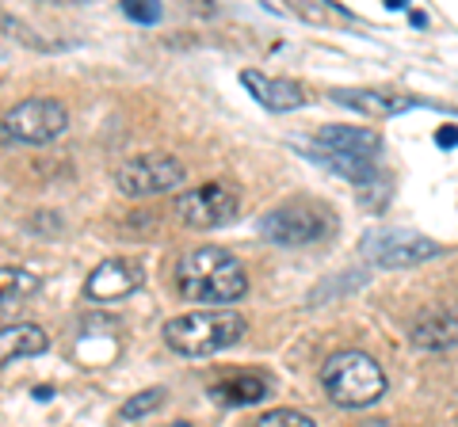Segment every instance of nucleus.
<instances>
[{"label": "nucleus", "instance_id": "1", "mask_svg": "<svg viewBox=\"0 0 458 427\" xmlns=\"http://www.w3.org/2000/svg\"><path fill=\"white\" fill-rule=\"evenodd\" d=\"M176 290L199 306H233L249 294V272L229 248L199 245L176 260Z\"/></svg>", "mask_w": 458, "mask_h": 427}, {"label": "nucleus", "instance_id": "2", "mask_svg": "<svg viewBox=\"0 0 458 427\" xmlns=\"http://www.w3.org/2000/svg\"><path fill=\"white\" fill-rule=\"evenodd\" d=\"M321 386L328 393V401L336 408H370L378 405L386 389H390V378L378 359H370L367 351L344 347L333 351L321 366Z\"/></svg>", "mask_w": 458, "mask_h": 427}, {"label": "nucleus", "instance_id": "3", "mask_svg": "<svg viewBox=\"0 0 458 427\" xmlns=\"http://www.w3.org/2000/svg\"><path fill=\"white\" fill-rule=\"evenodd\" d=\"M165 344L176 355L188 359H207L225 347H233L245 336V317L237 309H203V313H183L165 324Z\"/></svg>", "mask_w": 458, "mask_h": 427}, {"label": "nucleus", "instance_id": "4", "mask_svg": "<svg viewBox=\"0 0 458 427\" xmlns=\"http://www.w3.org/2000/svg\"><path fill=\"white\" fill-rule=\"evenodd\" d=\"M65 126H69V111L57 104V99L35 96V99H23V104L4 111L0 138L16 141V146H47V141L65 134Z\"/></svg>", "mask_w": 458, "mask_h": 427}, {"label": "nucleus", "instance_id": "5", "mask_svg": "<svg viewBox=\"0 0 458 427\" xmlns=\"http://www.w3.org/2000/svg\"><path fill=\"white\" fill-rule=\"evenodd\" d=\"M188 168H183L176 156L168 153H141L131 156L114 168V188H119L126 198H153V195H165V191H176Z\"/></svg>", "mask_w": 458, "mask_h": 427}, {"label": "nucleus", "instance_id": "6", "mask_svg": "<svg viewBox=\"0 0 458 427\" xmlns=\"http://www.w3.org/2000/svg\"><path fill=\"white\" fill-rule=\"evenodd\" d=\"M172 214L188 225V230H222V225L237 222L241 198L229 183H203V188L180 191L172 198Z\"/></svg>", "mask_w": 458, "mask_h": 427}, {"label": "nucleus", "instance_id": "7", "mask_svg": "<svg viewBox=\"0 0 458 427\" xmlns=\"http://www.w3.org/2000/svg\"><path fill=\"white\" fill-rule=\"evenodd\" d=\"M328 214L310 206V203H286L267 210L260 218V237L271 240L279 248H306V245H318L321 237H328Z\"/></svg>", "mask_w": 458, "mask_h": 427}, {"label": "nucleus", "instance_id": "8", "mask_svg": "<svg viewBox=\"0 0 458 427\" xmlns=\"http://www.w3.org/2000/svg\"><path fill=\"white\" fill-rule=\"evenodd\" d=\"M360 248L375 267H417L443 255L439 240L412 230H370Z\"/></svg>", "mask_w": 458, "mask_h": 427}, {"label": "nucleus", "instance_id": "9", "mask_svg": "<svg viewBox=\"0 0 458 427\" xmlns=\"http://www.w3.org/2000/svg\"><path fill=\"white\" fill-rule=\"evenodd\" d=\"M141 282H146V272H141L138 260H126V255H111L96 267L84 282V294L92 297V302H119V297L134 294Z\"/></svg>", "mask_w": 458, "mask_h": 427}, {"label": "nucleus", "instance_id": "10", "mask_svg": "<svg viewBox=\"0 0 458 427\" xmlns=\"http://www.w3.org/2000/svg\"><path fill=\"white\" fill-rule=\"evenodd\" d=\"M412 347L424 351H451L458 347V306H436L424 309L409 329Z\"/></svg>", "mask_w": 458, "mask_h": 427}, {"label": "nucleus", "instance_id": "11", "mask_svg": "<svg viewBox=\"0 0 458 427\" xmlns=\"http://www.w3.org/2000/svg\"><path fill=\"white\" fill-rule=\"evenodd\" d=\"M241 84H245L267 111H298L306 104V88L291 77H267V73H256V69H245Z\"/></svg>", "mask_w": 458, "mask_h": 427}, {"label": "nucleus", "instance_id": "12", "mask_svg": "<svg viewBox=\"0 0 458 427\" xmlns=\"http://www.w3.org/2000/svg\"><path fill=\"white\" fill-rule=\"evenodd\" d=\"M333 99L340 107H352L367 119H394L412 107V96H394V92H375V88H336Z\"/></svg>", "mask_w": 458, "mask_h": 427}, {"label": "nucleus", "instance_id": "13", "mask_svg": "<svg viewBox=\"0 0 458 427\" xmlns=\"http://www.w3.org/2000/svg\"><path fill=\"white\" fill-rule=\"evenodd\" d=\"M318 146L333 149V153L360 156V161H375V164L382 156V138L375 130H363V126H325L318 134Z\"/></svg>", "mask_w": 458, "mask_h": 427}, {"label": "nucleus", "instance_id": "14", "mask_svg": "<svg viewBox=\"0 0 458 427\" xmlns=\"http://www.w3.org/2000/svg\"><path fill=\"white\" fill-rule=\"evenodd\" d=\"M267 393H271V381L264 374H252V370H241V374H229L225 381H214L210 386V397L225 408L256 405V401H264Z\"/></svg>", "mask_w": 458, "mask_h": 427}, {"label": "nucleus", "instance_id": "15", "mask_svg": "<svg viewBox=\"0 0 458 427\" xmlns=\"http://www.w3.org/2000/svg\"><path fill=\"white\" fill-rule=\"evenodd\" d=\"M50 347V336L47 329H38V324H4L0 329V366H12L16 359H35Z\"/></svg>", "mask_w": 458, "mask_h": 427}, {"label": "nucleus", "instance_id": "16", "mask_svg": "<svg viewBox=\"0 0 458 427\" xmlns=\"http://www.w3.org/2000/svg\"><path fill=\"white\" fill-rule=\"evenodd\" d=\"M313 161L325 164V168H333V172H340L344 180H352L360 191H370V188H378V164L375 161H360V156H348V153H333V149H321V146H302Z\"/></svg>", "mask_w": 458, "mask_h": 427}, {"label": "nucleus", "instance_id": "17", "mask_svg": "<svg viewBox=\"0 0 458 427\" xmlns=\"http://www.w3.org/2000/svg\"><path fill=\"white\" fill-rule=\"evenodd\" d=\"M38 290V279L23 267H0V306L20 302V297H31Z\"/></svg>", "mask_w": 458, "mask_h": 427}, {"label": "nucleus", "instance_id": "18", "mask_svg": "<svg viewBox=\"0 0 458 427\" xmlns=\"http://www.w3.org/2000/svg\"><path fill=\"white\" fill-rule=\"evenodd\" d=\"M165 397H168V389H161V386L141 389V393H134L131 401L119 408V416H123V420H141V416H149V412L161 408V405H165Z\"/></svg>", "mask_w": 458, "mask_h": 427}, {"label": "nucleus", "instance_id": "19", "mask_svg": "<svg viewBox=\"0 0 458 427\" xmlns=\"http://www.w3.org/2000/svg\"><path fill=\"white\" fill-rule=\"evenodd\" d=\"M256 427H318L306 412H298V408H271L260 416V423Z\"/></svg>", "mask_w": 458, "mask_h": 427}, {"label": "nucleus", "instance_id": "20", "mask_svg": "<svg viewBox=\"0 0 458 427\" xmlns=\"http://www.w3.org/2000/svg\"><path fill=\"white\" fill-rule=\"evenodd\" d=\"M123 12L131 20H138V23H157V20H161V4H153V0H141V4H138V0H126Z\"/></svg>", "mask_w": 458, "mask_h": 427}, {"label": "nucleus", "instance_id": "21", "mask_svg": "<svg viewBox=\"0 0 458 427\" xmlns=\"http://www.w3.org/2000/svg\"><path fill=\"white\" fill-rule=\"evenodd\" d=\"M436 141H439V146H458V130H454V126H447V130L436 134Z\"/></svg>", "mask_w": 458, "mask_h": 427}, {"label": "nucleus", "instance_id": "22", "mask_svg": "<svg viewBox=\"0 0 458 427\" xmlns=\"http://www.w3.org/2000/svg\"><path fill=\"white\" fill-rule=\"evenodd\" d=\"M360 427H394V423H386V420H363Z\"/></svg>", "mask_w": 458, "mask_h": 427}, {"label": "nucleus", "instance_id": "23", "mask_svg": "<svg viewBox=\"0 0 458 427\" xmlns=\"http://www.w3.org/2000/svg\"><path fill=\"white\" fill-rule=\"evenodd\" d=\"M176 427H188V423H176Z\"/></svg>", "mask_w": 458, "mask_h": 427}]
</instances>
